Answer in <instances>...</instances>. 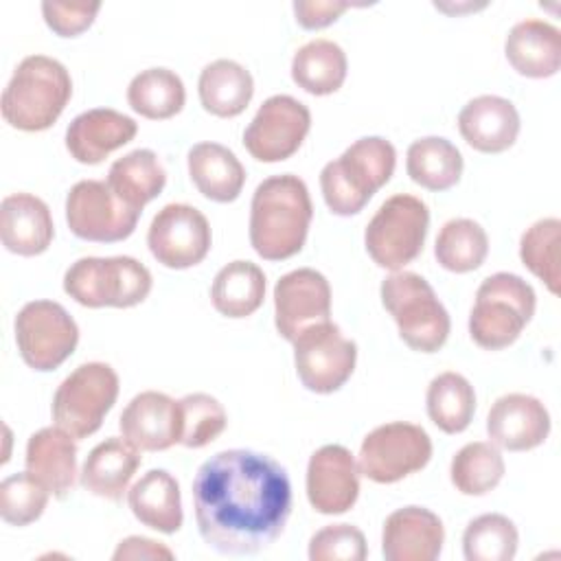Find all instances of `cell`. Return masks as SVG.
<instances>
[{
    "instance_id": "obj_29",
    "label": "cell",
    "mask_w": 561,
    "mask_h": 561,
    "mask_svg": "<svg viewBox=\"0 0 561 561\" xmlns=\"http://www.w3.org/2000/svg\"><path fill=\"white\" fill-rule=\"evenodd\" d=\"M202 107L219 118L239 116L254 96V79L245 66L234 59H215L206 64L197 79Z\"/></svg>"
},
{
    "instance_id": "obj_33",
    "label": "cell",
    "mask_w": 561,
    "mask_h": 561,
    "mask_svg": "<svg viewBox=\"0 0 561 561\" xmlns=\"http://www.w3.org/2000/svg\"><path fill=\"white\" fill-rule=\"evenodd\" d=\"M462 153L443 136L416 138L405 153V171L410 180L427 191H447L460 182Z\"/></svg>"
},
{
    "instance_id": "obj_18",
    "label": "cell",
    "mask_w": 561,
    "mask_h": 561,
    "mask_svg": "<svg viewBox=\"0 0 561 561\" xmlns=\"http://www.w3.org/2000/svg\"><path fill=\"white\" fill-rule=\"evenodd\" d=\"M486 434L495 447L506 451L535 449L550 434L548 408L526 392L502 394L486 414Z\"/></svg>"
},
{
    "instance_id": "obj_24",
    "label": "cell",
    "mask_w": 561,
    "mask_h": 561,
    "mask_svg": "<svg viewBox=\"0 0 561 561\" xmlns=\"http://www.w3.org/2000/svg\"><path fill=\"white\" fill-rule=\"evenodd\" d=\"M504 55L511 68L522 77H554L561 66V33L546 20H522L508 31Z\"/></svg>"
},
{
    "instance_id": "obj_6",
    "label": "cell",
    "mask_w": 561,
    "mask_h": 561,
    "mask_svg": "<svg viewBox=\"0 0 561 561\" xmlns=\"http://www.w3.org/2000/svg\"><path fill=\"white\" fill-rule=\"evenodd\" d=\"M381 305L392 316L399 337L419 353H436L449 337L451 320L434 287L416 272H392L379 287Z\"/></svg>"
},
{
    "instance_id": "obj_28",
    "label": "cell",
    "mask_w": 561,
    "mask_h": 561,
    "mask_svg": "<svg viewBox=\"0 0 561 561\" xmlns=\"http://www.w3.org/2000/svg\"><path fill=\"white\" fill-rule=\"evenodd\" d=\"M127 504L134 517L158 533L173 535L184 522L178 480L167 469H149L127 491Z\"/></svg>"
},
{
    "instance_id": "obj_40",
    "label": "cell",
    "mask_w": 561,
    "mask_h": 561,
    "mask_svg": "<svg viewBox=\"0 0 561 561\" xmlns=\"http://www.w3.org/2000/svg\"><path fill=\"white\" fill-rule=\"evenodd\" d=\"M50 491L31 471L11 473L0 482V517L11 526H28L42 517Z\"/></svg>"
},
{
    "instance_id": "obj_36",
    "label": "cell",
    "mask_w": 561,
    "mask_h": 561,
    "mask_svg": "<svg viewBox=\"0 0 561 561\" xmlns=\"http://www.w3.org/2000/svg\"><path fill=\"white\" fill-rule=\"evenodd\" d=\"M486 254V230L469 217H456L445 221L434 243V256L438 265L454 274H467L478 270L484 263Z\"/></svg>"
},
{
    "instance_id": "obj_3",
    "label": "cell",
    "mask_w": 561,
    "mask_h": 561,
    "mask_svg": "<svg viewBox=\"0 0 561 561\" xmlns=\"http://www.w3.org/2000/svg\"><path fill=\"white\" fill-rule=\"evenodd\" d=\"M72 96L68 68L48 55L24 57L0 99L4 123L20 131H44L64 112Z\"/></svg>"
},
{
    "instance_id": "obj_38",
    "label": "cell",
    "mask_w": 561,
    "mask_h": 561,
    "mask_svg": "<svg viewBox=\"0 0 561 561\" xmlns=\"http://www.w3.org/2000/svg\"><path fill=\"white\" fill-rule=\"evenodd\" d=\"M517 526L502 513L478 515L462 533V554L467 561H511L517 554Z\"/></svg>"
},
{
    "instance_id": "obj_10",
    "label": "cell",
    "mask_w": 561,
    "mask_h": 561,
    "mask_svg": "<svg viewBox=\"0 0 561 561\" xmlns=\"http://www.w3.org/2000/svg\"><path fill=\"white\" fill-rule=\"evenodd\" d=\"M430 458V434L421 425L392 421L364 436L357 454V469L364 478L377 484H392L421 471Z\"/></svg>"
},
{
    "instance_id": "obj_35",
    "label": "cell",
    "mask_w": 561,
    "mask_h": 561,
    "mask_svg": "<svg viewBox=\"0 0 561 561\" xmlns=\"http://www.w3.org/2000/svg\"><path fill=\"white\" fill-rule=\"evenodd\" d=\"M129 107L149 121H167L182 112L186 90L178 72L169 68H147L134 75L127 85Z\"/></svg>"
},
{
    "instance_id": "obj_15",
    "label": "cell",
    "mask_w": 561,
    "mask_h": 561,
    "mask_svg": "<svg viewBox=\"0 0 561 561\" xmlns=\"http://www.w3.org/2000/svg\"><path fill=\"white\" fill-rule=\"evenodd\" d=\"M210 243V224L204 213L191 204L162 206L147 230L151 256L169 270H186L202 263Z\"/></svg>"
},
{
    "instance_id": "obj_22",
    "label": "cell",
    "mask_w": 561,
    "mask_h": 561,
    "mask_svg": "<svg viewBox=\"0 0 561 561\" xmlns=\"http://www.w3.org/2000/svg\"><path fill=\"white\" fill-rule=\"evenodd\" d=\"M522 118L513 101L497 94H480L458 112V131L480 153H502L519 136Z\"/></svg>"
},
{
    "instance_id": "obj_7",
    "label": "cell",
    "mask_w": 561,
    "mask_h": 561,
    "mask_svg": "<svg viewBox=\"0 0 561 561\" xmlns=\"http://www.w3.org/2000/svg\"><path fill=\"white\" fill-rule=\"evenodd\" d=\"M151 285V272L134 256H83L64 274V291L90 309L136 307Z\"/></svg>"
},
{
    "instance_id": "obj_45",
    "label": "cell",
    "mask_w": 561,
    "mask_h": 561,
    "mask_svg": "<svg viewBox=\"0 0 561 561\" xmlns=\"http://www.w3.org/2000/svg\"><path fill=\"white\" fill-rule=\"evenodd\" d=\"M173 550L167 548L162 541L131 535L118 541L112 559L114 561H127V559H173Z\"/></svg>"
},
{
    "instance_id": "obj_37",
    "label": "cell",
    "mask_w": 561,
    "mask_h": 561,
    "mask_svg": "<svg viewBox=\"0 0 561 561\" xmlns=\"http://www.w3.org/2000/svg\"><path fill=\"white\" fill-rule=\"evenodd\" d=\"M506 465L491 440H473L460 447L449 465V480L462 495H486L504 478Z\"/></svg>"
},
{
    "instance_id": "obj_31",
    "label": "cell",
    "mask_w": 561,
    "mask_h": 561,
    "mask_svg": "<svg viewBox=\"0 0 561 561\" xmlns=\"http://www.w3.org/2000/svg\"><path fill=\"white\" fill-rule=\"evenodd\" d=\"M105 182L127 206L142 213V208L162 193L167 171L156 151L134 149L112 162Z\"/></svg>"
},
{
    "instance_id": "obj_34",
    "label": "cell",
    "mask_w": 561,
    "mask_h": 561,
    "mask_svg": "<svg viewBox=\"0 0 561 561\" xmlns=\"http://www.w3.org/2000/svg\"><path fill=\"white\" fill-rule=\"evenodd\" d=\"M430 421L445 434H460L476 412V390L471 381L454 370L436 375L425 392Z\"/></svg>"
},
{
    "instance_id": "obj_32",
    "label": "cell",
    "mask_w": 561,
    "mask_h": 561,
    "mask_svg": "<svg viewBox=\"0 0 561 561\" xmlns=\"http://www.w3.org/2000/svg\"><path fill=\"white\" fill-rule=\"evenodd\" d=\"M265 298V274L252 261H230L213 278V307L226 318L252 316Z\"/></svg>"
},
{
    "instance_id": "obj_27",
    "label": "cell",
    "mask_w": 561,
    "mask_h": 561,
    "mask_svg": "<svg viewBox=\"0 0 561 561\" xmlns=\"http://www.w3.org/2000/svg\"><path fill=\"white\" fill-rule=\"evenodd\" d=\"M188 178L195 188L210 202H234L245 184V169L228 147L219 142H197L186 153Z\"/></svg>"
},
{
    "instance_id": "obj_5",
    "label": "cell",
    "mask_w": 561,
    "mask_h": 561,
    "mask_svg": "<svg viewBox=\"0 0 561 561\" xmlns=\"http://www.w3.org/2000/svg\"><path fill=\"white\" fill-rule=\"evenodd\" d=\"M537 296L530 283L513 272H495L486 276L469 313V335L486 351L511 346L526 324L533 320Z\"/></svg>"
},
{
    "instance_id": "obj_4",
    "label": "cell",
    "mask_w": 561,
    "mask_h": 561,
    "mask_svg": "<svg viewBox=\"0 0 561 561\" xmlns=\"http://www.w3.org/2000/svg\"><path fill=\"white\" fill-rule=\"evenodd\" d=\"M397 167L394 145L381 136H364L327 162L320 171L324 204L337 217L364 210L370 197L390 182Z\"/></svg>"
},
{
    "instance_id": "obj_19",
    "label": "cell",
    "mask_w": 561,
    "mask_h": 561,
    "mask_svg": "<svg viewBox=\"0 0 561 561\" xmlns=\"http://www.w3.org/2000/svg\"><path fill=\"white\" fill-rule=\"evenodd\" d=\"M118 427L123 438L140 451H164L180 443V403L164 392L145 390L125 405Z\"/></svg>"
},
{
    "instance_id": "obj_21",
    "label": "cell",
    "mask_w": 561,
    "mask_h": 561,
    "mask_svg": "<svg viewBox=\"0 0 561 561\" xmlns=\"http://www.w3.org/2000/svg\"><path fill=\"white\" fill-rule=\"evenodd\" d=\"M138 123L112 107H92L77 114L66 129V149L81 164H99L112 151L134 140Z\"/></svg>"
},
{
    "instance_id": "obj_23",
    "label": "cell",
    "mask_w": 561,
    "mask_h": 561,
    "mask_svg": "<svg viewBox=\"0 0 561 561\" xmlns=\"http://www.w3.org/2000/svg\"><path fill=\"white\" fill-rule=\"evenodd\" d=\"M55 237L50 208L33 193H11L0 204L2 245L18 256H37Z\"/></svg>"
},
{
    "instance_id": "obj_42",
    "label": "cell",
    "mask_w": 561,
    "mask_h": 561,
    "mask_svg": "<svg viewBox=\"0 0 561 561\" xmlns=\"http://www.w3.org/2000/svg\"><path fill=\"white\" fill-rule=\"evenodd\" d=\"M307 557L311 561H364L366 537L353 524H329L311 535Z\"/></svg>"
},
{
    "instance_id": "obj_30",
    "label": "cell",
    "mask_w": 561,
    "mask_h": 561,
    "mask_svg": "<svg viewBox=\"0 0 561 561\" xmlns=\"http://www.w3.org/2000/svg\"><path fill=\"white\" fill-rule=\"evenodd\" d=\"M348 72L344 48L333 39H311L291 57V79L313 96L333 94L342 88Z\"/></svg>"
},
{
    "instance_id": "obj_2",
    "label": "cell",
    "mask_w": 561,
    "mask_h": 561,
    "mask_svg": "<svg viewBox=\"0 0 561 561\" xmlns=\"http://www.w3.org/2000/svg\"><path fill=\"white\" fill-rule=\"evenodd\" d=\"M313 204L305 180L280 173L263 180L250 202V245L265 261H285L307 241Z\"/></svg>"
},
{
    "instance_id": "obj_39",
    "label": "cell",
    "mask_w": 561,
    "mask_h": 561,
    "mask_svg": "<svg viewBox=\"0 0 561 561\" xmlns=\"http://www.w3.org/2000/svg\"><path fill=\"white\" fill-rule=\"evenodd\" d=\"M559 243H561V221L557 217L537 219L524 230L519 239V259L535 274L550 294H559L561 267H559Z\"/></svg>"
},
{
    "instance_id": "obj_20",
    "label": "cell",
    "mask_w": 561,
    "mask_h": 561,
    "mask_svg": "<svg viewBox=\"0 0 561 561\" xmlns=\"http://www.w3.org/2000/svg\"><path fill=\"white\" fill-rule=\"evenodd\" d=\"M443 543V522L425 506L397 508L383 522L381 554L386 561H434L440 557Z\"/></svg>"
},
{
    "instance_id": "obj_8",
    "label": "cell",
    "mask_w": 561,
    "mask_h": 561,
    "mask_svg": "<svg viewBox=\"0 0 561 561\" xmlns=\"http://www.w3.org/2000/svg\"><path fill=\"white\" fill-rule=\"evenodd\" d=\"M427 228V204L416 195L397 193L370 217L364 230V245L379 267L399 272L423 252Z\"/></svg>"
},
{
    "instance_id": "obj_17",
    "label": "cell",
    "mask_w": 561,
    "mask_h": 561,
    "mask_svg": "<svg viewBox=\"0 0 561 561\" xmlns=\"http://www.w3.org/2000/svg\"><path fill=\"white\" fill-rule=\"evenodd\" d=\"M307 500L322 515H342L359 497L357 460L344 445H322L307 462Z\"/></svg>"
},
{
    "instance_id": "obj_13",
    "label": "cell",
    "mask_w": 561,
    "mask_h": 561,
    "mask_svg": "<svg viewBox=\"0 0 561 561\" xmlns=\"http://www.w3.org/2000/svg\"><path fill=\"white\" fill-rule=\"evenodd\" d=\"M140 210L127 206L105 180H81L66 195V221L75 237L94 243L127 239Z\"/></svg>"
},
{
    "instance_id": "obj_26",
    "label": "cell",
    "mask_w": 561,
    "mask_h": 561,
    "mask_svg": "<svg viewBox=\"0 0 561 561\" xmlns=\"http://www.w3.org/2000/svg\"><path fill=\"white\" fill-rule=\"evenodd\" d=\"M26 471L46 484L50 495L64 500L77 484V443L61 427H42L26 443Z\"/></svg>"
},
{
    "instance_id": "obj_43",
    "label": "cell",
    "mask_w": 561,
    "mask_h": 561,
    "mask_svg": "<svg viewBox=\"0 0 561 561\" xmlns=\"http://www.w3.org/2000/svg\"><path fill=\"white\" fill-rule=\"evenodd\" d=\"M99 9H101V2H59V0L42 2L44 22L59 37L81 35L94 22Z\"/></svg>"
},
{
    "instance_id": "obj_1",
    "label": "cell",
    "mask_w": 561,
    "mask_h": 561,
    "mask_svg": "<svg viewBox=\"0 0 561 561\" xmlns=\"http://www.w3.org/2000/svg\"><path fill=\"white\" fill-rule=\"evenodd\" d=\"M193 508L204 543L248 557L270 548L291 513V482L280 462L252 449H224L193 478Z\"/></svg>"
},
{
    "instance_id": "obj_9",
    "label": "cell",
    "mask_w": 561,
    "mask_h": 561,
    "mask_svg": "<svg viewBox=\"0 0 561 561\" xmlns=\"http://www.w3.org/2000/svg\"><path fill=\"white\" fill-rule=\"evenodd\" d=\"M118 375L105 362L77 366L55 390L50 414L75 438L92 436L118 397Z\"/></svg>"
},
{
    "instance_id": "obj_11",
    "label": "cell",
    "mask_w": 561,
    "mask_h": 561,
    "mask_svg": "<svg viewBox=\"0 0 561 561\" xmlns=\"http://www.w3.org/2000/svg\"><path fill=\"white\" fill-rule=\"evenodd\" d=\"M15 344L37 373L59 368L79 344V327L55 300H31L15 316Z\"/></svg>"
},
{
    "instance_id": "obj_25",
    "label": "cell",
    "mask_w": 561,
    "mask_h": 561,
    "mask_svg": "<svg viewBox=\"0 0 561 561\" xmlns=\"http://www.w3.org/2000/svg\"><path fill=\"white\" fill-rule=\"evenodd\" d=\"M142 462L140 449L123 436H110L85 458L79 482L96 497L118 502L129 491V482Z\"/></svg>"
},
{
    "instance_id": "obj_16",
    "label": "cell",
    "mask_w": 561,
    "mask_h": 561,
    "mask_svg": "<svg viewBox=\"0 0 561 561\" xmlns=\"http://www.w3.org/2000/svg\"><path fill=\"white\" fill-rule=\"evenodd\" d=\"M331 320V285L313 267H298L283 274L274 285L276 331L294 342L305 329Z\"/></svg>"
},
{
    "instance_id": "obj_41",
    "label": "cell",
    "mask_w": 561,
    "mask_h": 561,
    "mask_svg": "<svg viewBox=\"0 0 561 561\" xmlns=\"http://www.w3.org/2000/svg\"><path fill=\"white\" fill-rule=\"evenodd\" d=\"M180 416H182V434L180 445L188 449H199L210 445L228 423L224 405L206 394V392H191L178 399Z\"/></svg>"
},
{
    "instance_id": "obj_44",
    "label": "cell",
    "mask_w": 561,
    "mask_h": 561,
    "mask_svg": "<svg viewBox=\"0 0 561 561\" xmlns=\"http://www.w3.org/2000/svg\"><path fill=\"white\" fill-rule=\"evenodd\" d=\"M351 4L342 0H296V22L307 31H318L333 24Z\"/></svg>"
},
{
    "instance_id": "obj_12",
    "label": "cell",
    "mask_w": 561,
    "mask_h": 561,
    "mask_svg": "<svg viewBox=\"0 0 561 561\" xmlns=\"http://www.w3.org/2000/svg\"><path fill=\"white\" fill-rule=\"evenodd\" d=\"M291 344L296 375L309 392L331 394L351 379L357 344L331 320L305 329Z\"/></svg>"
},
{
    "instance_id": "obj_14",
    "label": "cell",
    "mask_w": 561,
    "mask_h": 561,
    "mask_svg": "<svg viewBox=\"0 0 561 561\" xmlns=\"http://www.w3.org/2000/svg\"><path fill=\"white\" fill-rule=\"evenodd\" d=\"M309 129V107L289 94H274L261 103L245 127L243 147L259 162H283L300 149Z\"/></svg>"
}]
</instances>
